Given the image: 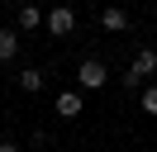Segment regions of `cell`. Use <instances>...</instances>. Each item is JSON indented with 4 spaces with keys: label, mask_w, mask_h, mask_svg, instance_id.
<instances>
[{
    "label": "cell",
    "mask_w": 157,
    "mask_h": 152,
    "mask_svg": "<svg viewBox=\"0 0 157 152\" xmlns=\"http://www.w3.org/2000/svg\"><path fill=\"white\" fill-rule=\"evenodd\" d=\"M147 76H157V52L152 48H138L133 62H128V71H124V90H138Z\"/></svg>",
    "instance_id": "6da1fadb"
},
{
    "label": "cell",
    "mask_w": 157,
    "mask_h": 152,
    "mask_svg": "<svg viewBox=\"0 0 157 152\" xmlns=\"http://www.w3.org/2000/svg\"><path fill=\"white\" fill-rule=\"evenodd\" d=\"M76 86H81V90H105V86H109V71H105V62L86 57V62L76 66Z\"/></svg>",
    "instance_id": "7a4b0ae2"
},
{
    "label": "cell",
    "mask_w": 157,
    "mask_h": 152,
    "mask_svg": "<svg viewBox=\"0 0 157 152\" xmlns=\"http://www.w3.org/2000/svg\"><path fill=\"white\" fill-rule=\"evenodd\" d=\"M71 28H76V10L71 5H52L48 10V33L52 38H71Z\"/></svg>",
    "instance_id": "3957f363"
},
{
    "label": "cell",
    "mask_w": 157,
    "mask_h": 152,
    "mask_svg": "<svg viewBox=\"0 0 157 152\" xmlns=\"http://www.w3.org/2000/svg\"><path fill=\"white\" fill-rule=\"evenodd\" d=\"M52 109H57V119H76V114L86 109V100H81V90H62L57 100H52Z\"/></svg>",
    "instance_id": "277c9868"
},
{
    "label": "cell",
    "mask_w": 157,
    "mask_h": 152,
    "mask_svg": "<svg viewBox=\"0 0 157 152\" xmlns=\"http://www.w3.org/2000/svg\"><path fill=\"white\" fill-rule=\"evenodd\" d=\"M100 24H105V33H119V28H128V10H119V5L100 10Z\"/></svg>",
    "instance_id": "5b68a950"
},
{
    "label": "cell",
    "mask_w": 157,
    "mask_h": 152,
    "mask_svg": "<svg viewBox=\"0 0 157 152\" xmlns=\"http://www.w3.org/2000/svg\"><path fill=\"white\" fill-rule=\"evenodd\" d=\"M14 57H19V33L0 28V62H14Z\"/></svg>",
    "instance_id": "8992f818"
},
{
    "label": "cell",
    "mask_w": 157,
    "mask_h": 152,
    "mask_svg": "<svg viewBox=\"0 0 157 152\" xmlns=\"http://www.w3.org/2000/svg\"><path fill=\"white\" fill-rule=\"evenodd\" d=\"M19 90H29V95L43 90V71H38V66H24V71H19Z\"/></svg>",
    "instance_id": "52a82bcc"
},
{
    "label": "cell",
    "mask_w": 157,
    "mask_h": 152,
    "mask_svg": "<svg viewBox=\"0 0 157 152\" xmlns=\"http://www.w3.org/2000/svg\"><path fill=\"white\" fill-rule=\"evenodd\" d=\"M38 24H43V10H38V5H19V28H24V33L38 28Z\"/></svg>",
    "instance_id": "ba28073f"
},
{
    "label": "cell",
    "mask_w": 157,
    "mask_h": 152,
    "mask_svg": "<svg viewBox=\"0 0 157 152\" xmlns=\"http://www.w3.org/2000/svg\"><path fill=\"white\" fill-rule=\"evenodd\" d=\"M138 109H143V114H157V86H147V90L138 95Z\"/></svg>",
    "instance_id": "9c48e42d"
},
{
    "label": "cell",
    "mask_w": 157,
    "mask_h": 152,
    "mask_svg": "<svg viewBox=\"0 0 157 152\" xmlns=\"http://www.w3.org/2000/svg\"><path fill=\"white\" fill-rule=\"evenodd\" d=\"M0 152H19V142H10V138H5V142H0Z\"/></svg>",
    "instance_id": "30bf717a"
}]
</instances>
